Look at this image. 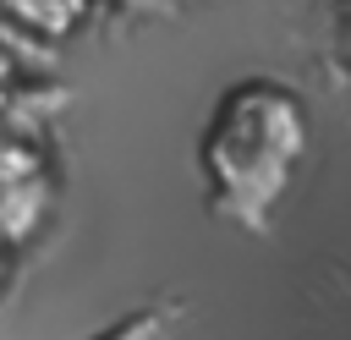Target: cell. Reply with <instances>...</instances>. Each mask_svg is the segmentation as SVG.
<instances>
[{"mask_svg": "<svg viewBox=\"0 0 351 340\" xmlns=\"http://www.w3.org/2000/svg\"><path fill=\"white\" fill-rule=\"evenodd\" d=\"M5 280H11V252H0V291H5Z\"/></svg>", "mask_w": 351, "mask_h": 340, "instance_id": "obj_7", "label": "cell"}, {"mask_svg": "<svg viewBox=\"0 0 351 340\" xmlns=\"http://www.w3.org/2000/svg\"><path fill=\"white\" fill-rule=\"evenodd\" d=\"M44 66V44L38 38H27V33H16L5 16H0V115L27 93V77Z\"/></svg>", "mask_w": 351, "mask_h": 340, "instance_id": "obj_4", "label": "cell"}, {"mask_svg": "<svg viewBox=\"0 0 351 340\" xmlns=\"http://www.w3.org/2000/svg\"><path fill=\"white\" fill-rule=\"evenodd\" d=\"M88 11H93V0H0V16L16 33L38 38L44 49L60 44V38H71L88 22Z\"/></svg>", "mask_w": 351, "mask_h": 340, "instance_id": "obj_3", "label": "cell"}, {"mask_svg": "<svg viewBox=\"0 0 351 340\" xmlns=\"http://www.w3.org/2000/svg\"><path fill=\"white\" fill-rule=\"evenodd\" d=\"M307 148H313L307 104L285 82H274V77L236 82L214 104L203 143H197V165H203L214 214L252 236L269 230Z\"/></svg>", "mask_w": 351, "mask_h": 340, "instance_id": "obj_1", "label": "cell"}, {"mask_svg": "<svg viewBox=\"0 0 351 340\" xmlns=\"http://www.w3.org/2000/svg\"><path fill=\"white\" fill-rule=\"evenodd\" d=\"M181 318V302H148V307H137V313H126L121 324H110L104 335H93V340H170V324Z\"/></svg>", "mask_w": 351, "mask_h": 340, "instance_id": "obj_5", "label": "cell"}, {"mask_svg": "<svg viewBox=\"0 0 351 340\" xmlns=\"http://www.w3.org/2000/svg\"><path fill=\"white\" fill-rule=\"evenodd\" d=\"M49 197H55V181L44 154L11 126H0V252H16L22 241L38 236Z\"/></svg>", "mask_w": 351, "mask_h": 340, "instance_id": "obj_2", "label": "cell"}, {"mask_svg": "<svg viewBox=\"0 0 351 340\" xmlns=\"http://www.w3.org/2000/svg\"><path fill=\"white\" fill-rule=\"evenodd\" d=\"M335 55L351 77V0H335Z\"/></svg>", "mask_w": 351, "mask_h": 340, "instance_id": "obj_6", "label": "cell"}]
</instances>
